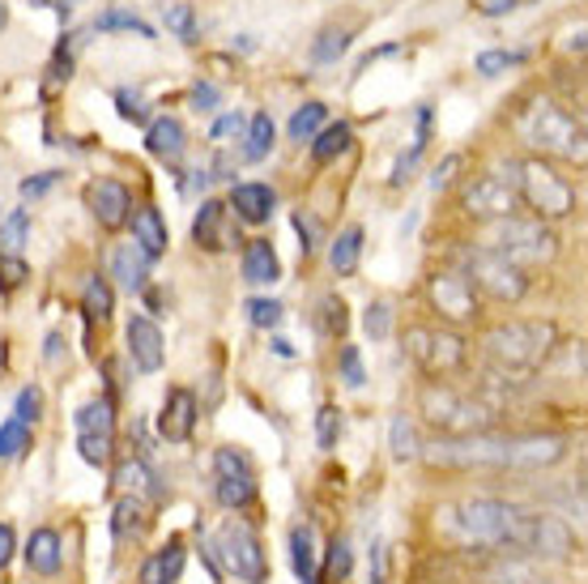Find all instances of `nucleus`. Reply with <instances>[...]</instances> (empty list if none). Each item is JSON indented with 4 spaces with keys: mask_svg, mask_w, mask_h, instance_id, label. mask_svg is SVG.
<instances>
[{
    "mask_svg": "<svg viewBox=\"0 0 588 584\" xmlns=\"http://www.w3.org/2000/svg\"><path fill=\"white\" fill-rule=\"evenodd\" d=\"M520 520H524V507L508 504V500H465V504H448L439 507V534H448L452 542L461 546H491V550H504L516 554V538H520Z\"/></svg>",
    "mask_w": 588,
    "mask_h": 584,
    "instance_id": "f257e3e1",
    "label": "nucleus"
},
{
    "mask_svg": "<svg viewBox=\"0 0 588 584\" xmlns=\"http://www.w3.org/2000/svg\"><path fill=\"white\" fill-rule=\"evenodd\" d=\"M516 133L524 137V146H533L538 154H554L563 162H576L585 167L588 146H585V119L572 116L567 107H558L554 99H533L520 119H516Z\"/></svg>",
    "mask_w": 588,
    "mask_h": 584,
    "instance_id": "f03ea898",
    "label": "nucleus"
},
{
    "mask_svg": "<svg viewBox=\"0 0 588 584\" xmlns=\"http://www.w3.org/2000/svg\"><path fill=\"white\" fill-rule=\"evenodd\" d=\"M418 410L439 435L448 439H465V435H491V427L499 423V410H491L482 397L461 392L443 380H431L418 389Z\"/></svg>",
    "mask_w": 588,
    "mask_h": 584,
    "instance_id": "7ed1b4c3",
    "label": "nucleus"
},
{
    "mask_svg": "<svg viewBox=\"0 0 588 584\" xmlns=\"http://www.w3.org/2000/svg\"><path fill=\"white\" fill-rule=\"evenodd\" d=\"M554 342H558V329L550 320H508V324L491 329L482 346H486V358L495 371L529 376L550 358Z\"/></svg>",
    "mask_w": 588,
    "mask_h": 584,
    "instance_id": "20e7f679",
    "label": "nucleus"
},
{
    "mask_svg": "<svg viewBox=\"0 0 588 584\" xmlns=\"http://www.w3.org/2000/svg\"><path fill=\"white\" fill-rule=\"evenodd\" d=\"M482 248L495 252V256H504V261H511L516 270H529V265L554 261L558 234L550 231L542 218H520V214H511V218H499V222L486 227Z\"/></svg>",
    "mask_w": 588,
    "mask_h": 584,
    "instance_id": "39448f33",
    "label": "nucleus"
},
{
    "mask_svg": "<svg viewBox=\"0 0 588 584\" xmlns=\"http://www.w3.org/2000/svg\"><path fill=\"white\" fill-rule=\"evenodd\" d=\"M516 193L533 209V218H542V222L546 218H567L576 209V188L542 158L516 162Z\"/></svg>",
    "mask_w": 588,
    "mask_h": 584,
    "instance_id": "423d86ee",
    "label": "nucleus"
},
{
    "mask_svg": "<svg viewBox=\"0 0 588 584\" xmlns=\"http://www.w3.org/2000/svg\"><path fill=\"white\" fill-rule=\"evenodd\" d=\"M405 354L431 380H448V376L465 371V363H470V346H465L461 333H452V329H427V324L405 329Z\"/></svg>",
    "mask_w": 588,
    "mask_h": 584,
    "instance_id": "0eeeda50",
    "label": "nucleus"
},
{
    "mask_svg": "<svg viewBox=\"0 0 588 584\" xmlns=\"http://www.w3.org/2000/svg\"><path fill=\"white\" fill-rule=\"evenodd\" d=\"M508 444L499 435H465V439H439L418 457L431 469H508Z\"/></svg>",
    "mask_w": 588,
    "mask_h": 584,
    "instance_id": "6e6552de",
    "label": "nucleus"
},
{
    "mask_svg": "<svg viewBox=\"0 0 588 584\" xmlns=\"http://www.w3.org/2000/svg\"><path fill=\"white\" fill-rule=\"evenodd\" d=\"M461 273L473 282V290H482V295L495 299V304H520V299L529 295V273L516 270L511 261L486 252V248L465 252V270Z\"/></svg>",
    "mask_w": 588,
    "mask_h": 584,
    "instance_id": "1a4fd4ad",
    "label": "nucleus"
},
{
    "mask_svg": "<svg viewBox=\"0 0 588 584\" xmlns=\"http://www.w3.org/2000/svg\"><path fill=\"white\" fill-rule=\"evenodd\" d=\"M516 162L511 167H491L473 180L465 188V209L470 218H482V222H499V218H511L516 214Z\"/></svg>",
    "mask_w": 588,
    "mask_h": 584,
    "instance_id": "9d476101",
    "label": "nucleus"
},
{
    "mask_svg": "<svg viewBox=\"0 0 588 584\" xmlns=\"http://www.w3.org/2000/svg\"><path fill=\"white\" fill-rule=\"evenodd\" d=\"M576 546H580L576 542V534H572L558 516H550V512H529V507H524L520 538H516V554L563 563V559H572V554H576Z\"/></svg>",
    "mask_w": 588,
    "mask_h": 584,
    "instance_id": "9b49d317",
    "label": "nucleus"
},
{
    "mask_svg": "<svg viewBox=\"0 0 588 584\" xmlns=\"http://www.w3.org/2000/svg\"><path fill=\"white\" fill-rule=\"evenodd\" d=\"M218 550H222L227 568H231L243 584H265V576H269L265 546H261V538H256L243 520H227V525L218 529Z\"/></svg>",
    "mask_w": 588,
    "mask_h": 584,
    "instance_id": "f8f14e48",
    "label": "nucleus"
},
{
    "mask_svg": "<svg viewBox=\"0 0 588 584\" xmlns=\"http://www.w3.org/2000/svg\"><path fill=\"white\" fill-rule=\"evenodd\" d=\"M427 295H431L435 312L443 316V320H452V324H473V320L482 316L477 290H473V282L461 270L431 273V282H427Z\"/></svg>",
    "mask_w": 588,
    "mask_h": 584,
    "instance_id": "ddd939ff",
    "label": "nucleus"
},
{
    "mask_svg": "<svg viewBox=\"0 0 588 584\" xmlns=\"http://www.w3.org/2000/svg\"><path fill=\"white\" fill-rule=\"evenodd\" d=\"M214 495H218V504L239 512V507H247L256 500V473L252 466L239 457L235 448H218L214 453Z\"/></svg>",
    "mask_w": 588,
    "mask_h": 584,
    "instance_id": "4468645a",
    "label": "nucleus"
},
{
    "mask_svg": "<svg viewBox=\"0 0 588 584\" xmlns=\"http://www.w3.org/2000/svg\"><path fill=\"white\" fill-rule=\"evenodd\" d=\"M567 457V439L563 435H524L508 444V469L516 473H533V469H550Z\"/></svg>",
    "mask_w": 588,
    "mask_h": 584,
    "instance_id": "2eb2a0df",
    "label": "nucleus"
},
{
    "mask_svg": "<svg viewBox=\"0 0 588 584\" xmlns=\"http://www.w3.org/2000/svg\"><path fill=\"white\" fill-rule=\"evenodd\" d=\"M85 205H90L94 222L107 227V231H119V227L132 218V196H128V188L116 184V180H94V184L85 188Z\"/></svg>",
    "mask_w": 588,
    "mask_h": 584,
    "instance_id": "dca6fc26",
    "label": "nucleus"
},
{
    "mask_svg": "<svg viewBox=\"0 0 588 584\" xmlns=\"http://www.w3.org/2000/svg\"><path fill=\"white\" fill-rule=\"evenodd\" d=\"M193 239H196V248H205V252H227V248L235 243L231 209H227L222 201H205V205L196 209Z\"/></svg>",
    "mask_w": 588,
    "mask_h": 584,
    "instance_id": "f3484780",
    "label": "nucleus"
},
{
    "mask_svg": "<svg viewBox=\"0 0 588 584\" xmlns=\"http://www.w3.org/2000/svg\"><path fill=\"white\" fill-rule=\"evenodd\" d=\"M158 431L171 439V444H184L193 439L196 431V397L188 389H171L162 401V414H158Z\"/></svg>",
    "mask_w": 588,
    "mask_h": 584,
    "instance_id": "a211bd4d",
    "label": "nucleus"
},
{
    "mask_svg": "<svg viewBox=\"0 0 588 584\" xmlns=\"http://www.w3.org/2000/svg\"><path fill=\"white\" fill-rule=\"evenodd\" d=\"M128 354L141 371H158L162 358H166V346H162V329H158L150 316H132L128 320Z\"/></svg>",
    "mask_w": 588,
    "mask_h": 584,
    "instance_id": "6ab92c4d",
    "label": "nucleus"
},
{
    "mask_svg": "<svg viewBox=\"0 0 588 584\" xmlns=\"http://www.w3.org/2000/svg\"><path fill=\"white\" fill-rule=\"evenodd\" d=\"M274 205L277 196L269 184H235V193H231V209H235L239 222H247V227L269 222L274 218Z\"/></svg>",
    "mask_w": 588,
    "mask_h": 584,
    "instance_id": "aec40b11",
    "label": "nucleus"
},
{
    "mask_svg": "<svg viewBox=\"0 0 588 584\" xmlns=\"http://www.w3.org/2000/svg\"><path fill=\"white\" fill-rule=\"evenodd\" d=\"M112 277L128 295H141L150 286V256L137 248V243H119L112 252Z\"/></svg>",
    "mask_w": 588,
    "mask_h": 584,
    "instance_id": "412c9836",
    "label": "nucleus"
},
{
    "mask_svg": "<svg viewBox=\"0 0 588 584\" xmlns=\"http://www.w3.org/2000/svg\"><path fill=\"white\" fill-rule=\"evenodd\" d=\"M184 146H188V133H184V124L175 116H158L154 124L146 128V150L154 158L175 162V158L184 154Z\"/></svg>",
    "mask_w": 588,
    "mask_h": 584,
    "instance_id": "4be33fe9",
    "label": "nucleus"
},
{
    "mask_svg": "<svg viewBox=\"0 0 588 584\" xmlns=\"http://www.w3.org/2000/svg\"><path fill=\"white\" fill-rule=\"evenodd\" d=\"M243 277H247L252 286H274L277 277H281V261H277L269 239H252V243L243 248Z\"/></svg>",
    "mask_w": 588,
    "mask_h": 584,
    "instance_id": "5701e85b",
    "label": "nucleus"
},
{
    "mask_svg": "<svg viewBox=\"0 0 588 584\" xmlns=\"http://www.w3.org/2000/svg\"><path fill=\"white\" fill-rule=\"evenodd\" d=\"M132 243H137L150 261H158V256L166 252L171 234H166V222H162L158 209H137V214H132Z\"/></svg>",
    "mask_w": 588,
    "mask_h": 584,
    "instance_id": "b1692460",
    "label": "nucleus"
},
{
    "mask_svg": "<svg viewBox=\"0 0 588 584\" xmlns=\"http://www.w3.org/2000/svg\"><path fill=\"white\" fill-rule=\"evenodd\" d=\"M60 534L56 529H35L31 542H26V568L39 572V576H56L60 572Z\"/></svg>",
    "mask_w": 588,
    "mask_h": 584,
    "instance_id": "393cba45",
    "label": "nucleus"
},
{
    "mask_svg": "<svg viewBox=\"0 0 588 584\" xmlns=\"http://www.w3.org/2000/svg\"><path fill=\"white\" fill-rule=\"evenodd\" d=\"M315 529L312 525H299L290 529V563H295V576L303 584H320V563H315Z\"/></svg>",
    "mask_w": 588,
    "mask_h": 584,
    "instance_id": "a878e982",
    "label": "nucleus"
},
{
    "mask_svg": "<svg viewBox=\"0 0 588 584\" xmlns=\"http://www.w3.org/2000/svg\"><path fill=\"white\" fill-rule=\"evenodd\" d=\"M180 572H184V546L171 542V546H162L158 554L146 559V568H141V584H175L180 581Z\"/></svg>",
    "mask_w": 588,
    "mask_h": 584,
    "instance_id": "bb28decb",
    "label": "nucleus"
},
{
    "mask_svg": "<svg viewBox=\"0 0 588 584\" xmlns=\"http://www.w3.org/2000/svg\"><path fill=\"white\" fill-rule=\"evenodd\" d=\"M350 146H354V128L337 119V124H324V128L312 137V158L315 162H333V158L346 154Z\"/></svg>",
    "mask_w": 588,
    "mask_h": 584,
    "instance_id": "cd10ccee",
    "label": "nucleus"
},
{
    "mask_svg": "<svg viewBox=\"0 0 588 584\" xmlns=\"http://www.w3.org/2000/svg\"><path fill=\"white\" fill-rule=\"evenodd\" d=\"M358 256H362V227H346L328 248V265L337 277H350L358 270Z\"/></svg>",
    "mask_w": 588,
    "mask_h": 584,
    "instance_id": "c85d7f7f",
    "label": "nucleus"
},
{
    "mask_svg": "<svg viewBox=\"0 0 588 584\" xmlns=\"http://www.w3.org/2000/svg\"><path fill=\"white\" fill-rule=\"evenodd\" d=\"M277 146V128L269 112H256V116L247 119V146H243V158L247 162H261V158H269V150Z\"/></svg>",
    "mask_w": 588,
    "mask_h": 584,
    "instance_id": "c756f323",
    "label": "nucleus"
},
{
    "mask_svg": "<svg viewBox=\"0 0 588 584\" xmlns=\"http://www.w3.org/2000/svg\"><path fill=\"white\" fill-rule=\"evenodd\" d=\"M116 482L124 491H132V495H150V500H162V486H158L154 469L146 466V461H124L116 473Z\"/></svg>",
    "mask_w": 588,
    "mask_h": 584,
    "instance_id": "7c9ffc66",
    "label": "nucleus"
},
{
    "mask_svg": "<svg viewBox=\"0 0 588 584\" xmlns=\"http://www.w3.org/2000/svg\"><path fill=\"white\" fill-rule=\"evenodd\" d=\"M73 423H78L81 435H112V427H116L112 401H107V397H103V401H85L78 414H73Z\"/></svg>",
    "mask_w": 588,
    "mask_h": 584,
    "instance_id": "2f4dec72",
    "label": "nucleus"
},
{
    "mask_svg": "<svg viewBox=\"0 0 588 584\" xmlns=\"http://www.w3.org/2000/svg\"><path fill=\"white\" fill-rule=\"evenodd\" d=\"M346 47H350V31L346 26H324L320 39L312 43V60L315 65H337L346 56Z\"/></svg>",
    "mask_w": 588,
    "mask_h": 584,
    "instance_id": "473e14b6",
    "label": "nucleus"
},
{
    "mask_svg": "<svg viewBox=\"0 0 588 584\" xmlns=\"http://www.w3.org/2000/svg\"><path fill=\"white\" fill-rule=\"evenodd\" d=\"M389 448L396 461H414L418 453H423V444H418V431H414V423L405 419V414H396L389 427Z\"/></svg>",
    "mask_w": 588,
    "mask_h": 584,
    "instance_id": "72a5a7b5",
    "label": "nucleus"
},
{
    "mask_svg": "<svg viewBox=\"0 0 588 584\" xmlns=\"http://www.w3.org/2000/svg\"><path fill=\"white\" fill-rule=\"evenodd\" d=\"M94 31H132V35H141V39H154V26H150L146 18H137V13H128V9H107V13H99V18H94Z\"/></svg>",
    "mask_w": 588,
    "mask_h": 584,
    "instance_id": "f704fd0d",
    "label": "nucleus"
},
{
    "mask_svg": "<svg viewBox=\"0 0 588 584\" xmlns=\"http://www.w3.org/2000/svg\"><path fill=\"white\" fill-rule=\"evenodd\" d=\"M81 308H85V316L90 320H112V312H116V295H112V286L107 282H85V290H81Z\"/></svg>",
    "mask_w": 588,
    "mask_h": 584,
    "instance_id": "c9c22d12",
    "label": "nucleus"
},
{
    "mask_svg": "<svg viewBox=\"0 0 588 584\" xmlns=\"http://www.w3.org/2000/svg\"><path fill=\"white\" fill-rule=\"evenodd\" d=\"M162 26H166L175 39L196 43V9H193V4H184V0L162 4Z\"/></svg>",
    "mask_w": 588,
    "mask_h": 584,
    "instance_id": "e433bc0d",
    "label": "nucleus"
},
{
    "mask_svg": "<svg viewBox=\"0 0 588 584\" xmlns=\"http://www.w3.org/2000/svg\"><path fill=\"white\" fill-rule=\"evenodd\" d=\"M26 234H31V214H26V209H13V214L0 222V252H4V256H18L22 243H26Z\"/></svg>",
    "mask_w": 588,
    "mask_h": 584,
    "instance_id": "4c0bfd02",
    "label": "nucleus"
},
{
    "mask_svg": "<svg viewBox=\"0 0 588 584\" xmlns=\"http://www.w3.org/2000/svg\"><path fill=\"white\" fill-rule=\"evenodd\" d=\"M324 116H328V112H324V103H303V107L290 116V141H299V146H303V141H312L315 133L324 128Z\"/></svg>",
    "mask_w": 588,
    "mask_h": 584,
    "instance_id": "58836bf2",
    "label": "nucleus"
},
{
    "mask_svg": "<svg viewBox=\"0 0 588 584\" xmlns=\"http://www.w3.org/2000/svg\"><path fill=\"white\" fill-rule=\"evenodd\" d=\"M315 312H320L315 316V324H320V333H324V337H342V333H346L350 316H346V304H342L337 295H324Z\"/></svg>",
    "mask_w": 588,
    "mask_h": 584,
    "instance_id": "ea45409f",
    "label": "nucleus"
},
{
    "mask_svg": "<svg viewBox=\"0 0 588 584\" xmlns=\"http://www.w3.org/2000/svg\"><path fill=\"white\" fill-rule=\"evenodd\" d=\"M26 448H31V427H26V423H18V419L0 423V461L22 457Z\"/></svg>",
    "mask_w": 588,
    "mask_h": 584,
    "instance_id": "a19ab883",
    "label": "nucleus"
},
{
    "mask_svg": "<svg viewBox=\"0 0 588 584\" xmlns=\"http://www.w3.org/2000/svg\"><path fill=\"white\" fill-rule=\"evenodd\" d=\"M350 576V542L346 538H333L328 546V563H324V572H320V584H337Z\"/></svg>",
    "mask_w": 588,
    "mask_h": 584,
    "instance_id": "79ce46f5",
    "label": "nucleus"
},
{
    "mask_svg": "<svg viewBox=\"0 0 588 584\" xmlns=\"http://www.w3.org/2000/svg\"><path fill=\"white\" fill-rule=\"evenodd\" d=\"M112 529H116L119 538L141 534V529H146V507H141L137 495H132V500H119L116 504V520H112Z\"/></svg>",
    "mask_w": 588,
    "mask_h": 584,
    "instance_id": "37998d69",
    "label": "nucleus"
},
{
    "mask_svg": "<svg viewBox=\"0 0 588 584\" xmlns=\"http://www.w3.org/2000/svg\"><path fill=\"white\" fill-rule=\"evenodd\" d=\"M516 65H524V51H482L477 56V73L482 78H499V73H508V69H516Z\"/></svg>",
    "mask_w": 588,
    "mask_h": 584,
    "instance_id": "c03bdc74",
    "label": "nucleus"
},
{
    "mask_svg": "<svg viewBox=\"0 0 588 584\" xmlns=\"http://www.w3.org/2000/svg\"><path fill=\"white\" fill-rule=\"evenodd\" d=\"M337 367H342L346 389H362V385H367V367H362V354H358V346H342V354H337Z\"/></svg>",
    "mask_w": 588,
    "mask_h": 584,
    "instance_id": "a18cd8bd",
    "label": "nucleus"
},
{
    "mask_svg": "<svg viewBox=\"0 0 588 584\" xmlns=\"http://www.w3.org/2000/svg\"><path fill=\"white\" fill-rule=\"evenodd\" d=\"M337 435H342V410L337 405H324L315 414V439H320V448H337Z\"/></svg>",
    "mask_w": 588,
    "mask_h": 584,
    "instance_id": "49530a36",
    "label": "nucleus"
},
{
    "mask_svg": "<svg viewBox=\"0 0 588 584\" xmlns=\"http://www.w3.org/2000/svg\"><path fill=\"white\" fill-rule=\"evenodd\" d=\"M78 453L85 466H107L112 461V435H81Z\"/></svg>",
    "mask_w": 588,
    "mask_h": 584,
    "instance_id": "de8ad7c7",
    "label": "nucleus"
},
{
    "mask_svg": "<svg viewBox=\"0 0 588 584\" xmlns=\"http://www.w3.org/2000/svg\"><path fill=\"white\" fill-rule=\"evenodd\" d=\"M281 312H286V308H281L277 299H252V304H247V320H252L256 329H274V324H281Z\"/></svg>",
    "mask_w": 588,
    "mask_h": 584,
    "instance_id": "09e8293b",
    "label": "nucleus"
},
{
    "mask_svg": "<svg viewBox=\"0 0 588 584\" xmlns=\"http://www.w3.org/2000/svg\"><path fill=\"white\" fill-rule=\"evenodd\" d=\"M13 419H18V423H26V427H31V423H39V419H43V392L39 389H22V392H18Z\"/></svg>",
    "mask_w": 588,
    "mask_h": 584,
    "instance_id": "8fccbe9b",
    "label": "nucleus"
},
{
    "mask_svg": "<svg viewBox=\"0 0 588 584\" xmlns=\"http://www.w3.org/2000/svg\"><path fill=\"white\" fill-rule=\"evenodd\" d=\"M26 277H31V270H26V261H22V256H4V252H0V290H4V295H9V290H18Z\"/></svg>",
    "mask_w": 588,
    "mask_h": 584,
    "instance_id": "3c124183",
    "label": "nucleus"
},
{
    "mask_svg": "<svg viewBox=\"0 0 588 584\" xmlns=\"http://www.w3.org/2000/svg\"><path fill=\"white\" fill-rule=\"evenodd\" d=\"M362 324H367V333H371L376 342H384V337H389V329H392V308L389 304H371L367 316H362Z\"/></svg>",
    "mask_w": 588,
    "mask_h": 584,
    "instance_id": "603ef678",
    "label": "nucleus"
},
{
    "mask_svg": "<svg viewBox=\"0 0 588 584\" xmlns=\"http://www.w3.org/2000/svg\"><path fill=\"white\" fill-rule=\"evenodd\" d=\"M239 133H243V116H239V112H227V116L214 124V141H218V146H227Z\"/></svg>",
    "mask_w": 588,
    "mask_h": 584,
    "instance_id": "864d4df0",
    "label": "nucleus"
},
{
    "mask_svg": "<svg viewBox=\"0 0 588 584\" xmlns=\"http://www.w3.org/2000/svg\"><path fill=\"white\" fill-rule=\"evenodd\" d=\"M116 103H119V116H124V119H132V124H141V119L150 116V112H146V103H141L137 94H128V90H119V94H116Z\"/></svg>",
    "mask_w": 588,
    "mask_h": 584,
    "instance_id": "5fc2aeb1",
    "label": "nucleus"
},
{
    "mask_svg": "<svg viewBox=\"0 0 588 584\" xmlns=\"http://www.w3.org/2000/svg\"><path fill=\"white\" fill-rule=\"evenodd\" d=\"M295 231H299V239H303L299 248H303V252H312L315 239H320V227H315V222H312V218H308V214H295Z\"/></svg>",
    "mask_w": 588,
    "mask_h": 584,
    "instance_id": "6e6d98bb",
    "label": "nucleus"
},
{
    "mask_svg": "<svg viewBox=\"0 0 588 584\" xmlns=\"http://www.w3.org/2000/svg\"><path fill=\"white\" fill-rule=\"evenodd\" d=\"M457 167H461V158H457V154L443 158V167H435V175H431V188H435V193L452 184V171H457Z\"/></svg>",
    "mask_w": 588,
    "mask_h": 584,
    "instance_id": "4d7b16f0",
    "label": "nucleus"
},
{
    "mask_svg": "<svg viewBox=\"0 0 588 584\" xmlns=\"http://www.w3.org/2000/svg\"><path fill=\"white\" fill-rule=\"evenodd\" d=\"M193 103H196V112H214V103H218V90H214V85H196Z\"/></svg>",
    "mask_w": 588,
    "mask_h": 584,
    "instance_id": "13d9d810",
    "label": "nucleus"
},
{
    "mask_svg": "<svg viewBox=\"0 0 588 584\" xmlns=\"http://www.w3.org/2000/svg\"><path fill=\"white\" fill-rule=\"evenodd\" d=\"M51 184H56V171H43L39 180H26V184H22V196H39V193H47Z\"/></svg>",
    "mask_w": 588,
    "mask_h": 584,
    "instance_id": "bf43d9fd",
    "label": "nucleus"
},
{
    "mask_svg": "<svg viewBox=\"0 0 588 584\" xmlns=\"http://www.w3.org/2000/svg\"><path fill=\"white\" fill-rule=\"evenodd\" d=\"M9 554H13V529H9V525H0V568L9 563Z\"/></svg>",
    "mask_w": 588,
    "mask_h": 584,
    "instance_id": "052dcab7",
    "label": "nucleus"
},
{
    "mask_svg": "<svg viewBox=\"0 0 588 584\" xmlns=\"http://www.w3.org/2000/svg\"><path fill=\"white\" fill-rule=\"evenodd\" d=\"M35 4H47V9H56V18H60V22H69V13H73V4H69V0H35Z\"/></svg>",
    "mask_w": 588,
    "mask_h": 584,
    "instance_id": "680f3d73",
    "label": "nucleus"
},
{
    "mask_svg": "<svg viewBox=\"0 0 588 584\" xmlns=\"http://www.w3.org/2000/svg\"><path fill=\"white\" fill-rule=\"evenodd\" d=\"M516 4H520V0H486V13H491V18H499L504 9H516Z\"/></svg>",
    "mask_w": 588,
    "mask_h": 584,
    "instance_id": "e2e57ef3",
    "label": "nucleus"
},
{
    "mask_svg": "<svg viewBox=\"0 0 588 584\" xmlns=\"http://www.w3.org/2000/svg\"><path fill=\"white\" fill-rule=\"evenodd\" d=\"M567 47H572V51H585V26H580V31L567 39Z\"/></svg>",
    "mask_w": 588,
    "mask_h": 584,
    "instance_id": "0e129e2a",
    "label": "nucleus"
},
{
    "mask_svg": "<svg viewBox=\"0 0 588 584\" xmlns=\"http://www.w3.org/2000/svg\"><path fill=\"white\" fill-rule=\"evenodd\" d=\"M9 26V9H4V0H0V31Z\"/></svg>",
    "mask_w": 588,
    "mask_h": 584,
    "instance_id": "69168bd1",
    "label": "nucleus"
},
{
    "mask_svg": "<svg viewBox=\"0 0 588 584\" xmlns=\"http://www.w3.org/2000/svg\"><path fill=\"white\" fill-rule=\"evenodd\" d=\"M529 584H558V581H529Z\"/></svg>",
    "mask_w": 588,
    "mask_h": 584,
    "instance_id": "338daca9",
    "label": "nucleus"
}]
</instances>
